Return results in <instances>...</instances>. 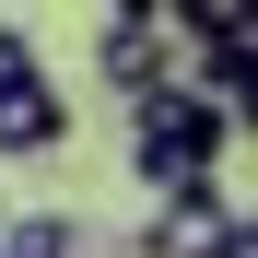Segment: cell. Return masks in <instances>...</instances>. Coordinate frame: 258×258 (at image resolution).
<instances>
[{
	"label": "cell",
	"instance_id": "obj_5",
	"mask_svg": "<svg viewBox=\"0 0 258 258\" xmlns=\"http://www.w3.org/2000/svg\"><path fill=\"white\" fill-rule=\"evenodd\" d=\"M223 117H235V129H258V71H246L235 94H223Z\"/></svg>",
	"mask_w": 258,
	"mask_h": 258
},
{
	"label": "cell",
	"instance_id": "obj_7",
	"mask_svg": "<svg viewBox=\"0 0 258 258\" xmlns=\"http://www.w3.org/2000/svg\"><path fill=\"white\" fill-rule=\"evenodd\" d=\"M0 223H12V200H0Z\"/></svg>",
	"mask_w": 258,
	"mask_h": 258
},
{
	"label": "cell",
	"instance_id": "obj_2",
	"mask_svg": "<svg viewBox=\"0 0 258 258\" xmlns=\"http://www.w3.org/2000/svg\"><path fill=\"white\" fill-rule=\"evenodd\" d=\"M176 24H188V12H164V0H129V12L94 24V82H106L117 106H141V94L176 82Z\"/></svg>",
	"mask_w": 258,
	"mask_h": 258
},
{
	"label": "cell",
	"instance_id": "obj_4",
	"mask_svg": "<svg viewBox=\"0 0 258 258\" xmlns=\"http://www.w3.org/2000/svg\"><path fill=\"white\" fill-rule=\"evenodd\" d=\"M223 235H235V200L188 188V200H153V223L129 235V258H223Z\"/></svg>",
	"mask_w": 258,
	"mask_h": 258
},
{
	"label": "cell",
	"instance_id": "obj_3",
	"mask_svg": "<svg viewBox=\"0 0 258 258\" xmlns=\"http://www.w3.org/2000/svg\"><path fill=\"white\" fill-rule=\"evenodd\" d=\"M59 141H71V94L47 71H12L0 82V164H47Z\"/></svg>",
	"mask_w": 258,
	"mask_h": 258
},
{
	"label": "cell",
	"instance_id": "obj_1",
	"mask_svg": "<svg viewBox=\"0 0 258 258\" xmlns=\"http://www.w3.org/2000/svg\"><path fill=\"white\" fill-rule=\"evenodd\" d=\"M223 141H235V117L188 94V82H164V94L129 106V164H141V188L153 200H188V188H223Z\"/></svg>",
	"mask_w": 258,
	"mask_h": 258
},
{
	"label": "cell",
	"instance_id": "obj_6",
	"mask_svg": "<svg viewBox=\"0 0 258 258\" xmlns=\"http://www.w3.org/2000/svg\"><path fill=\"white\" fill-rule=\"evenodd\" d=\"M223 258H258V211H235V235H223Z\"/></svg>",
	"mask_w": 258,
	"mask_h": 258
}]
</instances>
